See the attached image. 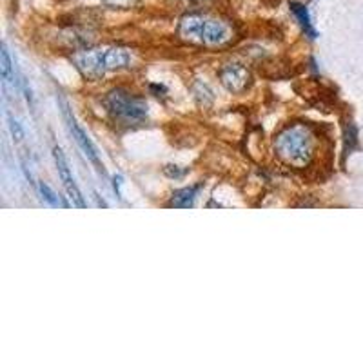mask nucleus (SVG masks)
Masks as SVG:
<instances>
[{
	"label": "nucleus",
	"mask_w": 363,
	"mask_h": 363,
	"mask_svg": "<svg viewBox=\"0 0 363 363\" xmlns=\"http://www.w3.org/2000/svg\"><path fill=\"white\" fill-rule=\"evenodd\" d=\"M77 69L89 80H98L109 71H117L129 64V53L122 48L89 49L73 56Z\"/></svg>",
	"instance_id": "obj_3"
},
{
	"label": "nucleus",
	"mask_w": 363,
	"mask_h": 363,
	"mask_svg": "<svg viewBox=\"0 0 363 363\" xmlns=\"http://www.w3.org/2000/svg\"><path fill=\"white\" fill-rule=\"evenodd\" d=\"M53 156H55V164H56V169H58V176H60V180L64 181V187H65V191H67V195L71 196V200H73V203L77 205V207L84 209L86 207V202H84L80 189H78L77 184H75L73 174H71L69 165H67V160H65V156H64V153H62L60 147H55V149H53Z\"/></svg>",
	"instance_id": "obj_7"
},
{
	"label": "nucleus",
	"mask_w": 363,
	"mask_h": 363,
	"mask_svg": "<svg viewBox=\"0 0 363 363\" xmlns=\"http://www.w3.org/2000/svg\"><path fill=\"white\" fill-rule=\"evenodd\" d=\"M9 129H11V134H13L17 140L24 138V131H22L20 124H18L17 120H13V118H9Z\"/></svg>",
	"instance_id": "obj_12"
},
{
	"label": "nucleus",
	"mask_w": 363,
	"mask_h": 363,
	"mask_svg": "<svg viewBox=\"0 0 363 363\" xmlns=\"http://www.w3.org/2000/svg\"><path fill=\"white\" fill-rule=\"evenodd\" d=\"M200 186H191V187H184V189L176 191L169 202L171 207H180V209H187L193 207V203L196 200V195H198Z\"/></svg>",
	"instance_id": "obj_8"
},
{
	"label": "nucleus",
	"mask_w": 363,
	"mask_h": 363,
	"mask_svg": "<svg viewBox=\"0 0 363 363\" xmlns=\"http://www.w3.org/2000/svg\"><path fill=\"white\" fill-rule=\"evenodd\" d=\"M2 77L6 82H11L13 78V64H11V56L6 46H2Z\"/></svg>",
	"instance_id": "obj_10"
},
{
	"label": "nucleus",
	"mask_w": 363,
	"mask_h": 363,
	"mask_svg": "<svg viewBox=\"0 0 363 363\" xmlns=\"http://www.w3.org/2000/svg\"><path fill=\"white\" fill-rule=\"evenodd\" d=\"M104 2L113 8H131L136 4V0H104Z\"/></svg>",
	"instance_id": "obj_13"
},
{
	"label": "nucleus",
	"mask_w": 363,
	"mask_h": 363,
	"mask_svg": "<svg viewBox=\"0 0 363 363\" xmlns=\"http://www.w3.org/2000/svg\"><path fill=\"white\" fill-rule=\"evenodd\" d=\"M291 11L294 13V17L298 18L300 24H302V27L305 29V33H307L311 39H314L316 33L314 29H312V24H311V17H309V11L305 8H303L302 4H291Z\"/></svg>",
	"instance_id": "obj_9"
},
{
	"label": "nucleus",
	"mask_w": 363,
	"mask_h": 363,
	"mask_svg": "<svg viewBox=\"0 0 363 363\" xmlns=\"http://www.w3.org/2000/svg\"><path fill=\"white\" fill-rule=\"evenodd\" d=\"M178 37L184 42L196 46H224L233 39V29L227 22L205 15H187L178 24Z\"/></svg>",
	"instance_id": "obj_2"
},
{
	"label": "nucleus",
	"mask_w": 363,
	"mask_h": 363,
	"mask_svg": "<svg viewBox=\"0 0 363 363\" xmlns=\"http://www.w3.org/2000/svg\"><path fill=\"white\" fill-rule=\"evenodd\" d=\"M316 140L312 131L303 124L287 126L274 138V151L283 164L302 169L311 164L314 156Z\"/></svg>",
	"instance_id": "obj_1"
},
{
	"label": "nucleus",
	"mask_w": 363,
	"mask_h": 363,
	"mask_svg": "<svg viewBox=\"0 0 363 363\" xmlns=\"http://www.w3.org/2000/svg\"><path fill=\"white\" fill-rule=\"evenodd\" d=\"M220 80H222V86L225 89L233 93V95H242L245 93L247 87L251 86V73L240 64H231L227 67L220 71Z\"/></svg>",
	"instance_id": "obj_6"
},
{
	"label": "nucleus",
	"mask_w": 363,
	"mask_h": 363,
	"mask_svg": "<svg viewBox=\"0 0 363 363\" xmlns=\"http://www.w3.org/2000/svg\"><path fill=\"white\" fill-rule=\"evenodd\" d=\"M40 193H42L44 195V198L48 200L49 203H51L53 207H58V205H64V203H60L58 202V196L55 195V193H53L51 189H49V186H46V184H40Z\"/></svg>",
	"instance_id": "obj_11"
},
{
	"label": "nucleus",
	"mask_w": 363,
	"mask_h": 363,
	"mask_svg": "<svg viewBox=\"0 0 363 363\" xmlns=\"http://www.w3.org/2000/svg\"><path fill=\"white\" fill-rule=\"evenodd\" d=\"M104 105L115 118L126 122H140L147 117L146 100L131 95L126 89H113L104 98Z\"/></svg>",
	"instance_id": "obj_4"
},
{
	"label": "nucleus",
	"mask_w": 363,
	"mask_h": 363,
	"mask_svg": "<svg viewBox=\"0 0 363 363\" xmlns=\"http://www.w3.org/2000/svg\"><path fill=\"white\" fill-rule=\"evenodd\" d=\"M60 104H62V113H64V118H65V122H67V127H69L71 134H73L75 142L78 143V147H80L84 155L87 156V160L93 162V164H95V167L98 169L100 173H104V165H102V162H100V156H98V153H96V147L93 146V142L89 140V136L86 134V131L78 126V122H77V118L73 117V113H71L69 105L65 104L64 100H60Z\"/></svg>",
	"instance_id": "obj_5"
}]
</instances>
